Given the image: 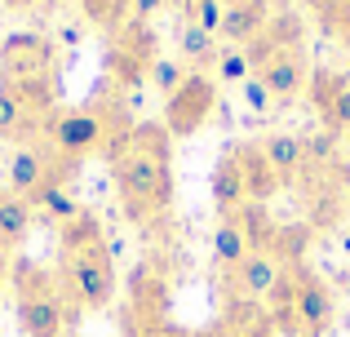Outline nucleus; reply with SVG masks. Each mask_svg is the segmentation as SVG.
I'll list each match as a JSON object with an SVG mask.
<instances>
[{"label": "nucleus", "instance_id": "a878e982", "mask_svg": "<svg viewBox=\"0 0 350 337\" xmlns=\"http://www.w3.org/2000/svg\"><path fill=\"white\" fill-rule=\"evenodd\" d=\"M244 94H248V103H253L257 111H266V107L275 103V98L266 94V85H262V80H257V76H253V80H244Z\"/></svg>", "mask_w": 350, "mask_h": 337}, {"label": "nucleus", "instance_id": "9d476101", "mask_svg": "<svg viewBox=\"0 0 350 337\" xmlns=\"http://www.w3.org/2000/svg\"><path fill=\"white\" fill-rule=\"evenodd\" d=\"M155 58H160V53H155V36H151V27L137 23V18H129V23L111 36V76L120 85L146 80V71H151Z\"/></svg>", "mask_w": 350, "mask_h": 337}, {"label": "nucleus", "instance_id": "0eeeda50", "mask_svg": "<svg viewBox=\"0 0 350 337\" xmlns=\"http://www.w3.org/2000/svg\"><path fill=\"white\" fill-rule=\"evenodd\" d=\"M58 49L40 31H9L0 40V85H58Z\"/></svg>", "mask_w": 350, "mask_h": 337}, {"label": "nucleus", "instance_id": "5701e85b", "mask_svg": "<svg viewBox=\"0 0 350 337\" xmlns=\"http://www.w3.org/2000/svg\"><path fill=\"white\" fill-rule=\"evenodd\" d=\"M187 76H191V71H187V62H182V58H155V62H151V71H146V80H151V85L160 89L164 98L178 94Z\"/></svg>", "mask_w": 350, "mask_h": 337}, {"label": "nucleus", "instance_id": "f8f14e48", "mask_svg": "<svg viewBox=\"0 0 350 337\" xmlns=\"http://www.w3.org/2000/svg\"><path fill=\"white\" fill-rule=\"evenodd\" d=\"M253 76L266 85V94H271V98H297L301 89L310 85V67H306V53H301V49L271 53V58H266Z\"/></svg>", "mask_w": 350, "mask_h": 337}, {"label": "nucleus", "instance_id": "7c9ffc66", "mask_svg": "<svg viewBox=\"0 0 350 337\" xmlns=\"http://www.w3.org/2000/svg\"><path fill=\"white\" fill-rule=\"evenodd\" d=\"M346 249H350V235H346Z\"/></svg>", "mask_w": 350, "mask_h": 337}, {"label": "nucleus", "instance_id": "dca6fc26", "mask_svg": "<svg viewBox=\"0 0 350 337\" xmlns=\"http://www.w3.org/2000/svg\"><path fill=\"white\" fill-rule=\"evenodd\" d=\"M31 222H36V208L27 204L23 196H9V191H0V244H5L9 253L27 244Z\"/></svg>", "mask_w": 350, "mask_h": 337}, {"label": "nucleus", "instance_id": "c756f323", "mask_svg": "<svg viewBox=\"0 0 350 337\" xmlns=\"http://www.w3.org/2000/svg\"><path fill=\"white\" fill-rule=\"evenodd\" d=\"M306 5H310V9H315V14H324V9H328V5H333V0H306Z\"/></svg>", "mask_w": 350, "mask_h": 337}, {"label": "nucleus", "instance_id": "cd10ccee", "mask_svg": "<svg viewBox=\"0 0 350 337\" xmlns=\"http://www.w3.org/2000/svg\"><path fill=\"white\" fill-rule=\"evenodd\" d=\"M9 267H14V253H9L5 244H0V284H5V280H9Z\"/></svg>", "mask_w": 350, "mask_h": 337}, {"label": "nucleus", "instance_id": "2f4dec72", "mask_svg": "<svg viewBox=\"0 0 350 337\" xmlns=\"http://www.w3.org/2000/svg\"><path fill=\"white\" fill-rule=\"evenodd\" d=\"M271 5H280V0H271Z\"/></svg>", "mask_w": 350, "mask_h": 337}, {"label": "nucleus", "instance_id": "bb28decb", "mask_svg": "<svg viewBox=\"0 0 350 337\" xmlns=\"http://www.w3.org/2000/svg\"><path fill=\"white\" fill-rule=\"evenodd\" d=\"M204 337H262V333H253V329H244V324H235L231 315H226L222 324H217V329H208Z\"/></svg>", "mask_w": 350, "mask_h": 337}, {"label": "nucleus", "instance_id": "7ed1b4c3", "mask_svg": "<svg viewBox=\"0 0 350 337\" xmlns=\"http://www.w3.org/2000/svg\"><path fill=\"white\" fill-rule=\"evenodd\" d=\"M133 124H124L120 107H80V111H53L40 138L49 142L58 156L85 165L98 151H111Z\"/></svg>", "mask_w": 350, "mask_h": 337}, {"label": "nucleus", "instance_id": "f257e3e1", "mask_svg": "<svg viewBox=\"0 0 350 337\" xmlns=\"http://www.w3.org/2000/svg\"><path fill=\"white\" fill-rule=\"evenodd\" d=\"M120 204L129 217L146 222L173 204V147L164 124H133L124 138L107 151Z\"/></svg>", "mask_w": 350, "mask_h": 337}, {"label": "nucleus", "instance_id": "9b49d317", "mask_svg": "<svg viewBox=\"0 0 350 337\" xmlns=\"http://www.w3.org/2000/svg\"><path fill=\"white\" fill-rule=\"evenodd\" d=\"M284 262H280V253H271L262 244V249H253L244 258V267L231 271V297L239 306H253V302H271V293L280 288V280H284Z\"/></svg>", "mask_w": 350, "mask_h": 337}, {"label": "nucleus", "instance_id": "b1692460", "mask_svg": "<svg viewBox=\"0 0 350 337\" xmlns=\"http://www.w3.org/2000/svg\"><path fill=\"white\" fill-rule=\"evenodd\" d=\"M319 18H324V27L337 36V40L350 44V0H333V5H328Z\"/></svg>", "mask_w": 350, "mask_h": 337}, {"label": "nucleus", "instance_id": "423d86ee", "mask_svg": "<svg viewBox=\"0 0 350 337\" xmlns=\"http://www.w3.org/2000/svg\"><path fill=\"white\" fill-rule=\"evenodd\" d=\"M58 85H0V138L36 142L53 116Z\"/></svg>", "mask_w": 350, "mask_h": 337}, {"label": "nucleus", "instance_id": "f3484780", "mask_svg": "<svg viewBox=\"0 0 350 337\" xmlns=\"http://www.w3.org/2000/svg\"><path fill=\"white\" fill-rule=\"evenodd\" d=\"M257 151H262L266 165L275 169V178H288V173L306 160V142H301L297 133H271V138H266Z\"/></svg>", "mask_w": 350, "mask_h": 337}, {"label": "nucleus", "instance_id": "a211bd4d", "mask_svg": "<svg viewBox=\"0 0 350 337\" xmlns=\"http://www.w3.org/2000/svg\"><path fill=\"white\" fill-rule=\"evenodd\" d=\"M178 53H182V62H187V67L204 71V67H213V62H217V36L204 31V27L182 23V31H178Z\"/></svg>", "mask_w": 350, "mask_h": 337}, {"label": "nucleus", "instance_id": "ddd939ff", "mask_svg": "<svg viewBox=\"0 0 350 337\" xmlns=\"http://www.w3.org/2000/svg\"><path fill=\"white\" fill-rule=\"evenodd\" d=\"M310 98H315L328 133H350V76L310 71Z\"/></svg>", "mask_w": 350, "mask_h": 337}, {"label": "nucleus", "instance_id": "393cba45", "mask_svg": "<svg viewBox=\"0 0 350 337\" xmlns=\"http://www.w3.org/2000/svg\"><path fill=\"white\" fill-rule=\"evenodd\" d=\"M160 9H169V0H129V14H133L137 23H151Z\"/></svg>", "mask_w": 350, "mask_h": 337}, {"label": "nucleus", "instance_id": "f03ea898", "mask_svg": "<svg viewBox=\"0 0 350 337\" xmlns=\"http://www.w3.org/2000/svg\"><path fill=\"white\" fill-rule=\"evenodd\" d=\"M9 284H14V306H18V329L27 337H62L76 315V306L62 293L58 271L40 267L31 258H18L9 267Z\"/></svg>", "mask_w": 350, "mask_h": 337}, {"label": "nucleus", "instance_id": "2eb2a0df", "mask_svg": "<svg viewBox=\"0 0 350 337\" xmlns=\"http://www.w3.org/2000/svg\"><path fill=\"white\" fill-rule=\"evenodd\" d=\"M213 204L217 213H235V208L248 204V178H244V156L239 151H226L213 169Z\"/></svg>", "mask_w": 350, "mask_h": 337}, {"label": "nucleus", "instance_id": "4be33fe9", "mask_svg": "<svg viewBox=\"0 0 350 337\" xmlns=\"http://www.w3.org/2000/svg\"><path fill=\"white\" fill-rule=\"evenodd\" d=\"M178 5H182V23L204 27V31L217 36V27H222V14H226V0H178Z\"/></svg>", "mask_w": 350, "mask_h": 337}, {"label": "nucleus", "instance_id": "4468645a", "mask_svg": "<svg viewBox=\"0 0 350 337\" xmlns=\"http://www.w3.org/2000/svg\"><path fill=\"white\" fill-rule=\"evenodd\" d=\"M266 27H271V0H226L217 36L226 44H235V49H248Z\"/></svg>", "mask_w": 350, "mask_h": 337}, {"label": "nucleus", "instance_id": "aec40b11", "mask_svg": "<svg viewBox=\"0 0 350 337\" xmlns=\"http://www.w3.org/2000/svg\"><path fill=\"white\" fill-rule=\"evenodd\" d=\"M80 5V14H85V23H94V27H103V31H120V27L129 23V0H76Z\"/></svg>", "mask_w": 350, "mask_h": 337}, {"label": "nucleus", "instance_id": "c85d7f7f", "mask_svg": "<svg viewBox=\"0 0 350 337\" xmlns=\"http://www.w3.org/2000/svg\"><path fill=\"white\" fill-rule=\"evenodd\" d=\"M0 5H9V9H31L36 0H0Z\"/></svg>", "mask_w": 350, "mask_h": 337}, {"label": "nucleus", "instance_id": "6ab92c4d", "mask_svg": "<svg viewBox=\"0 0 350 337\" xmlns=\"http://www.w3.org/2000/svg\"><path fill=\"white\" fill-rule=\"evenodd\" d=\"M239 156H244V178H248V204H266V196L280 187L275 169L266 165V156L257 147H239Z\"/></svg>", "mask_w": 350, "mask_h": 337}, {"label": "nucleus", "instance_id": "412c9836", "mask_svg": "<svg viewBox=\"0 0 350 337\" xmlns=\"http://www.w3.org/2000/svg\"><path fill=\"white\" fill-rule=\"evenodd\" d=\"M213 80L217 85H244V80H253V58H248V49L222 44V49H217V62H213Z\"/></svg>", "mask_w": 350, "mask_h": 337}, {"label": "nucleus", "instance_id": "1a4fd4ad", "mask_svg": "<svg viewBox=\"0 0 350 337\" xmlns=\"http://www.w3.org/2000/svg\"><path fill=\"white\" fill-rule=\"evenodd\" d=\"M262 217H266L262 204H244V208H235V213H226L222 222H217V231H213V267L222 271V275L239 271L248 253L262 249V235H266Z\"/></svg>", "mask_w": 350, "mask_h": 337}, {"label": "nucleus", "instance_id": "39448f33", "mask_svg": "<svg viewBox=\"0 0 350 337\" xmlns=\"http://www.w3.org/2000/svg\"><path fill=\"white\" fill-rule=\"evenodd\" d=\"M58 280L76 311H107L116 297V262H111V249H107V235L62 249Z\"/></svg>", "mask_w": 350, "mask_h": 337}, {"label": "nucleus", "instance_id": "6e6552de", "mask_svg": "<svg viewBox=\"0 0 350 337\" xmlns=\"http://www.w3.org/2000/svg\"><path fill=\"white\" fill-rule=\"evenodd\" d=\"M213 111H217V80L208 71H191L178 94L164 98V120L160 124L169 129V138H191V133H200L208 124Z\"/></svg>", "mask_w": 350, "mask_h": 337}, {"label": "nucleus", "instance_id": "20e7f679", "mask_svg": "<svg viewBox=\"0 0 350 337\" xmlns=\"http://www.w3.org/2000/svg\"><path fill=\"white\" fill-rule=\"evenodd\" d=\"M271 324H280L284 333L319 337L333 324V293H328V284L306 267H288L280 288L271 293Z\"/></svg>", "mask_w": 350, "mask_h": 337}]
</instances>
